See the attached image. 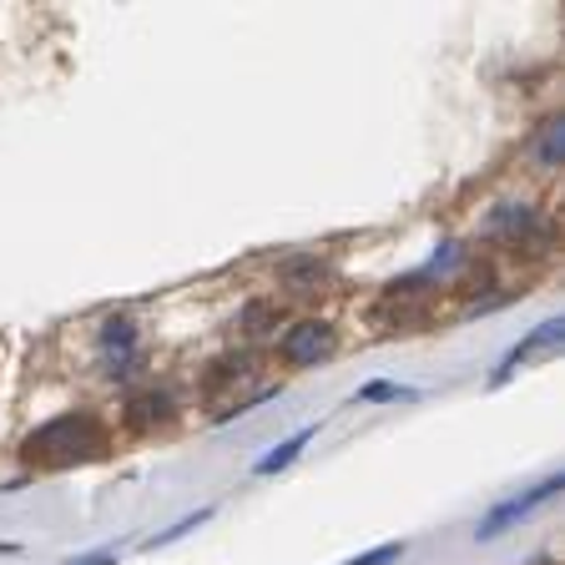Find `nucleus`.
<instances>
[{
  "mask_svg": "<svg viewBox=\"0 0 565 565\" xmlns=\"http://www.w3.org/2000/svg\"><path fill=\"white\" fill-rule=\"evenodd\" d=\"M308 439H313V429H298L294 439H282V445L273 449V455H263V459H258V475H273V470H282V465H294L298 449H303Z\"/></svg>",
  "mask_w": 565,
  "mask_h": 565,
  "instance_id": "6",
  "label": "nucleus"
},
{
  "mask_svg": "<svg viewBox=\"0 0 565 565\" xmlns=\"http://www.w3.org/2000/svg\"><path fill=\"white\" fill-rule=\"evenodd\" d=\"M399 555H404V545H379V551L359 555V561H349V565H388V561H399Z\"/></svg>",
  "mask_w": 565,
  "mask_h": 565,
  "instance_id": "9",
  "label": "nucleus"
},
{
  "mask_svg": "<svg viewBox=\"0 0 565 565\" xmlns=\"http://www.w3.org/2000/svg\"><path fill=\"white\" fill-rule=\"evenodd\" d=\"M25 455L46 470H66V465H86V459L106 455V429L92 414H61V419L41 424L31 439H25Z\"/></svg>",
  "mask_w": 565,
  "mask_h": 565,
  "instance_id": "1",
  "label": "nucleus"
},
{
  "mask_svg": "<svg viewBox=\"0 0 565 565\" xmlns=\"http://www.w3.org/2000/svg\"><path fill=\"white\" fill-rule=\"evenodd\" d=\"M131 343H137V329H131V318H111L102 329V349L106 353H127Z\"/></svg>",
  "mask_w": 565,
  "mask_h": 565,
  "instance_id": "7",
  "label": "nucleus"
},
{
  "mask_svg": "<svg viewBox=\"0 0 565 565\" xmlns=\"http://www.w3.org/2000/svg\"><path fill=\"white\" fill-rule=\"evenodd\" d=\"M551 343H561V318H551V323H541V329L530 333V339L520 343V349L505 359V369H500V379H505L510 369H520V359H525V353H535V349H551Z\"/></svg>",
  "mask_w": 565,
  "mask_h": 565,
  "instance_id": "5",
  "label": "nucleus"
},
{
  "mask_svg": "<svg viewBox=\"0 0 565 565\" xmlns=\"http://www.w3.org/2000/svg\"><path fill=\"white\" fill-rule=\"evenodd\" d=\"M137 429H152V424H167L172 419V399L167 394H137L131 399V414H127Z\"/></svg>",
  "mask_w": 565,
  "mask_h": 565,
  "instance_id": "4",
  "label": "nucleus"
},
{
  "mask_svg": "<svg viewBox=\"0 0 565 565\" xmlns=\"http://www.w3.org/2000/svg\"><path fill=\"white\" fill-rule=\"evenodd\" d=\"M76 565H117L111 555H92V561H76Z\"/></svg>",
  "mask_w": 565,
  "mask_h": 565,
  "instance_id": "10",
  "label": "nucleus"
},
{
  "mask_svg": "<svg viewBox=\"0 0 565 565\" xmlns=\"http://www.w3.org/2000/svg\"><path fill=\"white\" fill-rule=\"evenodd\" d=\"M333 343H339V333H333V323H323V318H303V323H294V329L282 333V359L298 369L318 364V359H329Z\"/></svg>",
  "mask_w": 565,
  "mask_h": 565,
  "instance_id": "2",
  "label": "nucleus"
},
{
  "mask_svg": "<svg viewBox=\"0 0 565 565\" xmlns=\"http://www.w3.org/2000/svg\"><path fill=\"white\" fill-rule=\"evenodd\" d=\"M555 490H561V480H545L541 490H530L525 500H510V505H500V510H494V515H490V520H484V525H480V541H490V535H494V530H500V525H505L510 515H525L530 505H541V500H551Z\"/></svg>",
  "mask_w": 565,
  "mask_h": 565,
  "instance_id": "3",
  "label": "nucleus"
},
{
  "mask_svg": "<svg viewBox=\"0 0 565 565\" xmlns=\"http://www.w3.org/2000/svg\"><path fill=\"white\" fill-rule=\"evenodd\" d=\"M561 157H565V121H545L541 162H545V167H561Z\"/></svg>",
  "mask_w": 565,
  "mask_h": 565,
  "instance_id": "8",
  "label": "nucleus"
}]
</instances>
